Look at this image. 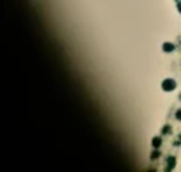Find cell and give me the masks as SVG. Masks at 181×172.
<instances>
[{
  "instance_id": "6da1fadb",
  "label": "cell",
  "mask_w": 181,
  "mask_h": 172,
  "mask_svg": "<svg viewBox=\"0 0 181 172\" xmlns=\"http://www.w3.org/2000/svg\"><path fill=\"white\" fill-rule=\"evenodd\" d=\"M161 89H163L165 92L174 91V89H176V80H174V78H165V80L161 82Z\"/></svg>"
},
{
  "instance_id": "3957f363",
  "label": "cell",
  "mask_w": 181,
  "mask_h": 172,
  "mask_svg": "<svg viewBox=\"0 0 181 172\" xmlns=\"http://www.w3.org/2000/svg\"><path fill=\"white\" fill-rule=\"evenodd\" d=\"M174 167H176V158L170 156V158L167 160V170H170V169H174Z\"/></svg>"
},
{
  "instance_id": "52a82bcc",
  "label": "cell",
  "mask_w": 181,
  "mask_h": 172,
  "mask_svg": "<svg viewBox=\"0 0 181 172\" xmlns=\"http://www.w3.org/2000/svg\"><path fill=\"white\" fill-rule=\"evenodd\" d=\"M178 11H179V14H181V2L178 4Z\"/></svg>"
},
{
  "instance_id": "7a4b0ae2",
  "label": "cell",
  "mask_w": 181,
  "mask_h": 172,
  "mask_svg": "<svg viewBox=\"0 0 181 172\" xmlns=\"http://www.w3.org/2000/svg\"><path fill=\"white\" fill-rule=\"evenodd\" d=\"M161 48H163V52H165V53H172V52L176 50V46H174L172 43H163V46H161Z\"/></svg>"
},
{
  "instance_id": "5b68a950",
  "label": "cell",
  "mask_w": 181,
  "mask_h": 172,
  "mask_svg": "<svg viewBox=\"0 0 181 172\" xmlns=\"http://www.w3.org/2000/svg\"><path fill=\"white\" fill-rule=\"evenodd\" d=\"M155 158H160V153L158 151H153L151 153V160H155Z\"/></svg>"
},
{
  "instance_id": "ba28073f",
  "label": "cell",
  "mask_w": 181,
  "mask_h": 172,
  "mask_svg": "<svg viewBox=\"0 0 181 172\" xmlns=\"http://www.w3.org/2000/svg\"><path fill=\"white\" fill-rule=\"evenodd\" d=\"M179 99H181V96H179Z\"/></svg>"
},
{
  "instance_id": "8992f818",
  "label": "cell",
  "mask_w": 181,
  "mask_h": 172,
  "mask_svg": "<svg viewBox=\"0 0 181 172\" xmlns=\"http://www.w3.org/2000/svg\"><path fill=\"white\" fill-rule=\"evenodd\" d=\"M176 119L181 121V108H179V110H176Z\"/></svg>"
},
{
  "instance_id": "277c9868",
  "label": "cell",
  "mask_w": 181,
  "mask_h": 172,
  "mask_svg": "<svg viewBox=\"0 0 181 172\" xmlns=\"http://www.w3.org/2000/svg\"><path fill=\"white\" fill-rule=\"evenodd\" d=\"M151 144H153V147H160L161 146V137H155V138L151 140Z\"/></svg>"
}]
</instances>
